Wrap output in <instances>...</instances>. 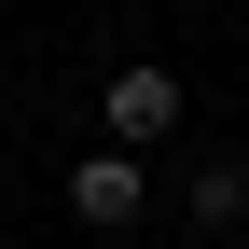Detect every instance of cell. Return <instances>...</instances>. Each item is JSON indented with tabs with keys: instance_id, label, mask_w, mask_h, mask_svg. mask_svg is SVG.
<instances>
[{
	"instance_id": "6da1fadb",
	"label": "cell",
	"mask_w": 249,
	"mask_h": 249,
	"mask_svg": "<svg viewBox=\"0 0 249 249\" xmlns=\"http://www.w3.org/2000/svg\"><path fill=\"white\" fill-rule=\"evenodd\" d=\"M97 124H111L124 152L180 139V70H152V55H139V70H111V83H97Z\"/></svg>"
},
{
	"instance_id": "7a4b0ae2",
	"label": "cell",
	"mask_w": 249,
	"mask_h": 249,
	"mask_svg": "<svg viewBox=\"0 0 249 249\" xmlns=\"http://www.w3.org/2000/svg\"><path fill=\"white\" fill-rule=\"evenodd\" d=\"M70 208H83V222H97V235H124V222H139V208H152V180H139V152H83V166H70Z\"/></svg>"
},
{
	"instance_id": "3957f363",
	"label": "cell",
	"mask_w": 249,
	"mask_h": 249,
	"mask_svg": "<svg viewBox=\"0 0 249 249\" xmlns=\"http://www.w3.org/2000/svg\"><path fill=\"white\" fill-rule=\"evenodd\" d=\"M194 222H208V235L249 222V166H235V152H208V166H194Z\"/></svg>"
}]
</instances>
